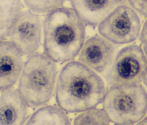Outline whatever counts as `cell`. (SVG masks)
<instances>
[{
	"label": "cell",
	"mask_w": 147,
	"mask_h": 125,
	"mask_svg": "<svg viewBox=\"0 0 147 125\" xmlns=\"http://www.w3.org/2000/svg\"><path fill=\"white\" fill-rule=\"evenodd\" d=\"M105 81L96 72L80 61H71L59 73L55 99L65 113H80L102 103L106 93Z\"/></svg>",
	"instance_id": "6da1fadb"
},
{
	"label": "cell",
	"mask_w": 147,
	"mask_h": 125,
	"mask_svg": "<svg viewBox=\"0 0 147 125\" xmlns=\"http://www.w3.org/2000/svg\"><path fill=\"white\" fill-rule=\"evenodd\" d=\"M23 10L21 0H0V41L10 36L18 15Z\"/></svg>",
	"instance_id": "4fadbf2b"
},
{
	"label": "cell",
	"mask_w": 147,
	"mask_h": 125,
	"mask_svg": "<svg viewBox=\"0 0 147 125\" xmlns=\"http://www.w3.org/2000/svg\"><path fill=\"white\" fill-rule=\"evenodd\" d=\"M43 23L39 14L30 10L18 15L10 35V40L19 48L24 56L36 53L41 43Z\"/></svg>",
	"instance_id": "52a82bcc"
},
{
	"label": "cell",
	"mask_w": 147,
	"mask_h": 125,
	"mask_svg": "<svg viewBox=\"0 0 147 125\" xmlns=\"http://www.w3.org/2000/svg\"><path fill=\"white\" fill-rule=\"evenodd\" d=\"M24 55L10 40L0 41V91L11 89L24 66Z\"/></svg>",
	"instance_id": "9c48e42d"
},
{
	"label": "cell",
	"mask_w": 147,
	"mask_h": 125,
	"mask_svg": "<svg viewBox=\"0 0 147 125\" xmlns=\"http://www.w3.org/2000/svg\"><path fill=\"white\" fill-rule=\"evenodd\" d=\"M142 82L144 83V85H145V86L147 87V70H146V72L145 75H144V78H143Z\"/></svg>",
	"instance_id": "d6986e66"
},
{
	"label": "cell",
	"mask_w": 147,
	"mask_h": 125,
	"mask_svg": "<svg viewBox=\"0 0 147 125\" xmlns=\"http://www.w3.org/2000/svg\"><path fill=\"white\" fill-rule=\"evenodd\" d=\"M29 105L18 89H9L0 96V125H25Z\"/></svg>",
	"instance_id": "30bf717a"
},
{
	"label": "cell",
	"mask_w": 147,
	"mask_h": 125,
	"mask_svg": "<svg viewBox=\"0 0 147 125\" xmlns=\"http://www.w3.org/2000/svg\"><path fill=\"white\" fill-rule=\"evenodd\" d=\"M141 22L137 12L127 5L118 6L99 23V35L115 44L132 43L139 37Z\"/></svg>",
	"instance_id": "8992f818"
},
{
	"label": "cell",
	"mask_w": 147,
	"mask_h": 125,
	"mask_svg": "<svg viewBox=\"0 0 147 125\" xmlns=\"http://www.w3.org/2000/svg\"><path fill=\"white\" fill-rule=\"evenodd\" d=\"M114 125H121V124H114Z\"/></svg>",
	"instance_id": "44dd1931"
},
{
	"label": "cell",
	"mask_w": 147,
	"mask_h": 125,
	"mask_svg": "<svg viewBox=\"0 0 147 125\" xmlns=\"http://www.w3.org/2000/svg\"><path fill=\"white\" fill-rule=\"evenodd\" d=\"M110 121L103 109L96 107L80 112L74 118L73 125H110Z\"/></svg>",
	"instance_id": "5bb4252c"
},
{
	"label": "cell",
	"mask_w": 147,
	"mask_h": 125,
	"mask_svg": "<svg viewBox=\"0 0 147 125\" xmlns=\"http://www.w3.org/2000/svg\"><path fill=\"white\" fill-rule=\"evenodd\" d=\"M44 51L55 63L72 61L86 37V24L72 8L60 7L46 14L43 22Z\"/></svg>",
	"instance_id": "7a4b0ae2"
},
{
	"label": "cell",
	"mask_w": 147,
	"mask_h": 125,
	"mask_svg": "<svg viewBox=\"0 0 147 125\" xmlns=\"http://www.w3.org/2000/svg\"><path fill=\"white\" fill-rule=\"evenodd\" d=\"M116 47L101 35H94L85 41L79 60L95 72L103 73L112 64Z\"/></svg>",
	"instance_id": "ba28073f"
},
{
	"label": "cell",
	"mask_w": 147,
	"mask_h": 125,
	"mask_svg": "<svg viewBox=\"0 0 147 125\" xmlns=\"http://www.w3.org/2000/svg\"><path fill=\"white\" fill-rule=\"evenodd\" d=\"M140 40L143 44L147 43V19L144 22V25L140 33Z\"/></svg>",
	"instance_id": "e0dca14e"
},
{
	"label": "cell",
	"mask_w": 147,
	"mask_h": 125,
	"mask_svg": "<svg viewBox=\"0 0 147 125\" xmlns=\"http://www.w3.org/2000/svg\"><path fill=\"white\" fill-rule=\"evenodd\" d=\"M135 125H147V116L144 117V118H142L141 120L137 122Z\"/></svg>",
	"instance_id": "ac0fdd59"
},
{
	"label": "cell",
	"mask_w": 147,
	"mask_h": 125,
	"mask_svg": "<svg viewBox=\"0 0 147 125\" xmlns=\"http://www.w3.org/2000/svg\"><path fill=\"white\" fill-rule=\"evenodd\" d=\"M124 0H70L72 9L86 25L95 27Z\"/></svg>",
	"instance_id": "8fae6325"
},
{
	"label": "cell",
	"mask_w": 147,
	"mask_h": 125,
	"mask_svg": "<svg viewBox=\"0 0 147 125\" xmlns=\"http://www.w3.org/2000/svg\"><path fill=\"white\" fill-rule=\"evenodd\" d=\"M27 9L38 14H47L62 7L66 0H23Z\"/></svg>",
	"instance_id": "9a60e30c"
},
{
	"label": "cell",
	"mask_w": 147,
	"mask_h": 125,
	"mask_svg": "<svg viewBox=\"0 0 147 125\" xmlns=\"http://www.w3.org/2000/svg\"><path fill=\"white\" fill-rule=\"evenodd\" d=\"M57 68L47 55L35 53L24 63L18 88L29 107L39 108L49 102L55 92Z\"/></svg>",
	"instance_id": "3957f363"
},
{
	"label": "cell",
	"mask_w": 147,
	"mask_h": 125,
	"mask_svg": "<svg viewBox=\"0 0 147 125\" xmlns=\"http://www.w3.org/2000/svg\"><path fill=\"white\" fill-rule=\"evenodd\" d=\"M127 2L137 13L147 17V0H127Z\"/></svg>",
	"instance_id": "2e32d148"
},
{
	"label": "cell",
	"mask_w": 147,
	"mask_h": 125,
	"mask_svg": "<svg viewBox=\"0 0 147 125\" xmlns=\"http://www.w3.org/2000/svg\"><path fill=\"white\" fill-rule=\"evenodd\" d=\"M105 76L109 86L140 84L147 70V59L143 48L129 44L117 53Z\"/></svg>",
	"instance_id": "5b68a950"
},
{
	"label": "cell",
	"mask_w": 147,
	"mask_h": 125,
	"mask_svg": "<svg viewBox=\"0 0 147 125\" xmlns=\"http://www.w3.org/2000/svg\"><path fill=\"white\" fill-rule=\"evenodd\" d=\"M143 51L144 52V54H145L146 58L147 59V43L146 44H144V46H143Z\"/></svg>",
	"instance_id": "ffe728a7"
},
{
	"label": "cell",
	"mask_w": 147,
	"mask_h": 125,
	"mask_svg": "<svg viewBox=\"0 0 147 125\" xmlns=\"http://www.w3.org/2000/svg\"><path fill=\"white\" fill-rule=\"evenodd\" d=\"M25 125H71L65 111L58 106L45 105L30 115Z\"/></svg>",
	"instance_id": "7c38bea8"
},
{
	"label": "cell",
	"mask_w": 147,
	"mask_h": 125,
	"mask_svg": "<svg viewBox=\"0 0 147 125\" xmlns=\"http://www.w3.org/2000/svg\"><path fill=\"white\" fill-rule=\"evenodd\" d=\"M102 103L110 122L133 125L146 115L147 92L141 83L112 85Z\"/></svg>",
	"instance_id": "277c9868"
}]
</instances>
